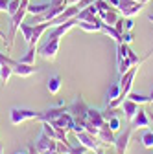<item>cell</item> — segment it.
<instances>
[{"instance_id":"1","label":"cell","mask_w":153,"mask_h":154,"mask_svg":"<svg viewBox=\"0 0 153 154\" xmlns=\"http://www.w3.org/2000/svg\"><path fill=\"white\" fill-rule=\"evenodd\" d=\"M39 118H41V112H35V110H30V108H11V112H9L11 125H21L24 121L39 119Z\"/></svg>"},{"instance_id":"2","label":"cell","mask_w":153,"mask_h":154,"mask_svg":"<svg viewBox=\"0 0 153 154\" xmlns=\"http://www.w3.org/2000/svg\"><path fill=\"white\" fill-rule=\"evenodd\" d=\"M68 108V112L74 116V119L76 121H85L87 119V112H89V105L83 101V97L81 95H76L74 97V101L67 106Z\"/></svg>"},{"instance_id":"3","label":"cell","mask_w":153,"mask_h":154,"mask_svg":"<svg viewBox=\"0 0 153 154\" xmlns=\"http://www.w3.org/2000/svg\"><path fill=\"white\" fill-rule=\"evenodd\" d=\"M138 64L137 66H131L124 75H120V95H122V97L124 99H127V95H129V92H131V88H133V79H135V75H137V72H138Z\"/></svg>"},{"instance_id":"4","label":"cell","mask_w":153,"mask_h":154,"mask_svg":"<svg viewBox=\"0 0 153 154\" xmlns=\"http://www.w3.org/2000/svg\"><path fill=\"white\" fill-rule=\"evenodd\" d=\"M133 130H135V127L129 123L124 128V132H120L116 136V140H114V149H116L118 154H125L127 152V147H129V141H131V136H133Z\"/></svg>"},{"instance_id":"5","label":"cell","mask_w":153,"mask_h":154,"mask_svg":"<svg viewBox=\"0 0 153 154\" xmlns=\"http://www.w3.org/2000/svg\"><path fill=\"white\" fill-rule=\"evenodd\" d=\"M57 51H59V38H46L43 46L39 48L41 57L46 61H54L57 57Z\"/></svg>"},{"instance_id":"6","label":"cell","mask_w":153,"mask_h":154,"mask_svg":"<svg viewBox=\"0 0 153 154\" xmlns=\"http://www.w3.org/2000/svg\"><path fill=\"white\" fill-rule=\"evenodd\" d=\"M144 8L142 2H138V0H120L118 4V11L124 15V17H135L137 13H140Z\"/></svg>"},{"instance_id":"7","label":"cell","mask_w":153,"mask_h":154,"mask_svg":"<svg viewBox=\"0 0 153 154\" xmlns=\"http://www.w3.org/2000/svg\"><path fill=\"white\" fill-rule=\"evenodd\" d=\"M76 138H78V141H80L81 145H85L89 150H98L100 147H103L102 141L94 136V134H90V132H87V130L78 132V134H76Z\"/></svg>"},{"instance_id":"8","label":"cell","mask_w":153,"mask_h":154,"mask_svg":"<svg viewBox=\"0 0 153 154\" xmlns=\"http://www.w3.org/2000/svg\"><path fill=\"white\" fill-rule=\"evenodd\" d=\"M55 145H57V141L50 140L44 132L39 136V140L35 141V149L39 154H55Z\"/></svg>"},{"instance_id":"9","label":"cell","mask_w":153,"mask_h":154,"mask_svg":"<svg viewBox=\"0 0 153 154\" xmlns=\"http://www.w3.org/2000/svg\"><path fill=\"white\" fill-rule=\"evenodd\" d=\"M67 110H68V108H67V106H63L61 103L57 105V106H50L48 110L41 112V118H39V121H46V123H50V121L57 119V118H59V116H63V114H65Z\"/></svg>"},{"instance_id":"10","label":"cell","mask_w":153,"mask_h":154,"mask_svg":"<svg viewBox=\"0 0 153 154\" xmlns=\"http://www.w3.org/2000/svg\"><path fill=\"white\" fill-rule=\"evenodd\" d=\"M98 140L102 141L103 147H114V140H116V136H114V132L109 128V123L105 121L103 127H100L98 130Z\"/></svg>"},{"instance_id":"11","label":"cell","mask_w":153,"mask_h":154,"mask_svg":"<svg viewBox=\"0 0 153 154\" xmlns=\"http://www.w3.org/2000/svg\"><path fill=\"white\" fill-rule=\"evenodd\" d=\"M37 73V68L35 64H26V63H21V61H17L15 66H13V75H18V77H30Z\"/></svg>"},{"instance_id":"12","label":"cell","mask_w":153,"mask_h":154,"mask_svg":"<svg viewBox=\"0 0 153 154\" xmlns=\"http://www.w3.org/2000/svg\"><path fill=\"white\" fill-rule=\"evenodd\" d=\"M122 110H124V116H125L127 123H131V121H133V118L137 116V112L140 110V106H138V103L131 101V99L127 97V99H124V103H122Z\"/></svg>"},{"instance_id":"13","label":"cell","mask_w":153,"mask_h":154,"mask_svg":"<svg viewBox=\"0 0 153 154\" xmlns=\"http://www.w3.org/2000/svg\"><path fill=\"white\" fill-rule=\"evenodd\" d=\"M131 125L135 127V128H149L151 127V121H149V114L146 112V110H138L137 112V116L133 118V121H131Z\"/></svg>"},{"instance_id":"14","label":"cell","mask_w":153,"mask_h":154,"mask_svg":"<svg viewBox=\"0 0 153 154\" xmlns=\"http://www.w3.org/2000/svg\"><path fill=\"white\" fill-rule=\"evenodd\" d=\"M87 121H90L94 127H103V123H105V119H103V114H102V110H96V108H90L89 106V112H87Z\"/></svg>"},{"instance_id":"15","label":"cell","mask_w":153,"mask_h":154,"mask_svg":"<svg viewBox=\"0 0 153 154\" xmlns=\"http://www.w3.org/2000/svg\"><path fill=\"white\" fill-rule=\"evenodd\" d=\"M80 29L83 31H89V33H96V31H102V26H103V20L100 18L98 22H78Z\"/></svg>"},{"instance_id":"16","label":"cell","mask_w":153,"mask_h":154,"mask_svg":"<svg viewBox=\"0 0 153 154\" xmlns=\"http://www.w3.org/2000/svg\"><path fill=\"white\" fill-rule=\"evenodd\" d=\"M76 18H78V22H98L100 20V17L90 13L89 9H81L78 15H76Z\"/></svg>"},{"instance_id":"17","label":"cell","mask_w":153,"mask_h":154,"mask_svg":"<svg viewBox=\"0 0 153 154\" xmlns=\"http://www.w3.org/2000/svg\"><path fill=\"white\" fill-rule=\"evenodd\" d=\"M61 77L59 75H54V77H50V79H48V83H46V88H48V92L50 94H57V92H59L61 90Z\"/></svg>"},{"instance_id":"18","label":"cell","mask_w":153,"mask_h":154,"mask_svg":"<svg viewBox=\"0 0 153 154\" xmlns=\"http://www.w3.org/2000/svg\"><path fill=\"white\" fill-rule=\"evenodd\" d=\"M118 18H120V15H118V9H116V8H111V9H109V11L103 15V18H102V20H103L105 24H109V26H114Z\"/></svg>"},{"instance_id":"19","label":"cell","mask_w":153,"mask_h":154,"mask_svg":"<svg viewBox=\"0 0 153 154\" xmlns=\"http://www.w3.org/2000/svg\"><path fill=\"white\" fill-rule=\"evenodd\" d=\"M50 9V2H44V4H30L28 6V13L30 15H43Z\"/></svg>"},{"instance_id":"20","label":"cell","mask_w":153,"mask_h":154,"mask_svg":"<svg viewBox=\"0 0 153 154\" xmlns=\"http://www.w3.org/2000/svg\"><path fill=\"white\" fill-rule=\"evenodd\" d=\"M102 31H103L105 35H109L111 38H114V41H116L118 44L122 42V33H118L114 26H109V24H105V22H103V26H102Z\"/></svg>"},{"instance_id":"21","label":"cell","mask_w":153,"mask_h":154,"mask_svg":"<svg viewBox=\"0 0 153 154\" xmlns=\"http://www.w3.org/2000/svg\"><path fill=\"white\" fill-rule=\"evenodd\" d=\"M127 97H129L131 101L138 103V105H148V103H153V99L149 97V95H142V94H137V92H129Z\"/></svg>"},{"instance_id":"22","label":"cell","mask_w":153,"mask_h":154,"mask_svg":"<svg viewBox=\"0 0 153 154\" xmlns=\"http://www.w3.org/2000/svg\"><path fill=\"white\" fill-rule=\"evenodd\" d=\"M18 29H21V33H22V37H24L26 44L30 46V42H31V35H33V24H26V22H22Z\"/></svg>"},{"instance_id":"23","label":"cell","mask_w":153,"mask_h":154,"mask_svg":"<svg viewBox=\"0 0 153 154\" xmlns=\"http://www.w3.org/2000/svg\"><path fill=\"white\" fill-rule=\"evenodd\" d=\"M11 75H13V66H9V64H0V79H2L4 85H8V81H9Z\"/></svg>"},{"instance_id":"24","label":"cell","mask_w":153,"mask_h":154,"mask_svg":"<svg viewBox=\"0 0 153 154\" xmlns=\"http://www.w3.org/2000/svg\"><path fill=\"white\" fill-rule=\"evenodd\" d=\"M43 132L46 134V136L50 138V140H59V134H57V128L55 127H52L50 123H46V121H43Z\"/></svg>"},{"instance_id":"25","label":"cell","mask_w":153,"mask_h":154,"mask_svg":"<svg viewBox=\"0 0 153 154\" xmlns=\"http://www.w3.org/2000/svg\"><path fill=\"white\" fill-rule=\"evenodd\" d=\"M94 6L98 8V17H100V18H103V15L112 8V6L107 2V0H96V2H94Z\"/></svg>"},{"instance_id":"26","label":"cell","mask_w":153,"mask_h":154,"mask_svg":"<svg viewBox=\"0 0 153 154\" xmlns=\"http://www.w3.org/2000/svg\"><path fill=\"white\" fill-rule=\"evenodd\" d=\"M35 57H37L35 46H30V50L26 51V55L21 59V63H26V64H35Z\"/></svg>"},{"instance_id":"27","label":"cell","mask_w":153,"mask_h":154,"mask_svg":"<svg viewBox=\"0 0 153 154\" xmlns=\"http://www.w3.org/2000/svg\"><path fill=\"white\" fill-rule=\"evenodd\" d=\"M140 141L146 149H153V130H146L140 136Z\"/></svg>"},{"instance_id":"28","label":"cell","mask_w":153,"mask_h":154,"mask_svg":"<svg viewBox=\"0 0 153 154\" xmlns=\"http://www.w3.org/2000/svg\"><path fill=\"white\" fill-rule=\"evenodd\" d=\"M120 83H112L111 85V88H109V94H107V103L109 101H112V99H116L118 95H120Z\"/></svg>"},{"instance_id":"29","label":"cell","mask_w":153,"mask_h":154,"mask_svg":"<svg viewBox=\"0 0 153 154\" xmlns=\"http://www.w3.org/2000/svg\"><path fill=\"white\" fill-rule=\"evenodd\" d=\"M107 123H109V128H111L112 132H118V130H120V127H122L118 116H112V118H109V119H107Z\"/></svg>"},{"instance_id":"30","label":"cell","mask_w":153,"mask_h":154,"mask_svg":"<svg viewBox=\"0 0 153 154\" xmlns=\"http://www.w3.org/2000/svg\"><path fill=\"white\" fill-rule=\"evenodd\" d=\"M21 4H22V0H9V6H8V15H9V17H13V15L18 11Z\"/></svg>"},{"instance_id":"31","label":"cell","mask_w":153,"mask_h":154,"mask_svg":"<svg viewBox=\"0 0 153 154\" xmlns=\"http://www.w3.org/2000/svg\"><path fill=\"white\" fill-rule=\"evenodd\" d=\"M87 152H89V149H87L85 145L78 143V145H72V147H70V152H68V154H87Z\"/></svg>"},{"instance_id":"32","label":"cell","mask_w":153,"mask_h":154,"mask_svg":"<svg viewBox=\"0 0 153 154\" xmlns=\"http://www.w3.org/2000/svg\"><path fill=\"white\" fill-rule=\"evenodd\" d=\"M94 2H96V0H80V2L78 4H76V6H78L80 9H87L90 4H94Z\"/></svg>"},{"instance_id":"33","label":"cell","mask_w":153,"mask_h":154,"mask_svg":"<svg viewBox=\"0 0 153 154\" xmlns=\"http://www.w3.org/2000/svg\"><path fill=\"white\" fill-rule=\"evenodd\" d=\"M114 28H116V31H118V33H124V31H125V26H124V17H120L118 20H116Z\"/></svg>"},{"instance_id":"34","label":"cell","mask_w":153,"mask_h":154,"mask_svg":"<svg viewBox=\"0 0 153 154\" xmlns=\"http://www.w3.org/2000/svg\"><path fill=\"white\" fill-rule=\"evenodd\" d=\"M131 41H133V35H131V31H124V33H122V42H125V44H131Z\"/></svg>"},{"instance_id":"35","label":"cell","mask_w":153,"mask_h":154,"mask_svg":"<svg viewBox=\"0 0 153 154\" xmlns=\"http://www.w3.org/2000/svg\"><path fill=\"white\" fill-rule=\"evenodd\" d=\"M9 6V0H0V11H8Z\"/></svg>"},{"instance_id":"36","label":"cell","mask_w":153,"mask_h":154,"mask_svg":"<svg viewBox=\"0 0 153 154\" xmlns=\"http://www.w3.org/2000/svg\"><path fill=\"white\" fill-rule=\"evenodd\" d=\"M107 2H109L112 8H116V9H118V4H120V0H107Z\"/></svg>"},{"instance_id":"37","label":"cell","mask_w":153,"mask_h":154,"mask_svg":"<svg viewBox=\"0 0 153 154\" xmlns=\"http://www.w3.org/2000/svg\"><path fill=\"white\" fill-rule=\"evenodd\" d=\"M0 38H2V41H4V42H8V35H6V33H4L2 29H0Z\"/></svg>"},{"instance_id":"38","label":"cell","mask_w":153,"mask_h":154,"mask_svg":"<svg viewBox=\"0 0 153 154\" xmlns=\"http://www.w3.org/2000/svg\"><path fill=\"white\" fill-rule=\"evenodd\" d=\"M80 0H67V6H74V4H78Z\"/></svg>"},{"instance_id":"39","label":"cell","mask_w":153,"mask_h":154,"mask_svg":"<svg viewBox=\"0 0 153 154\" xmlns=\"http://www.w3.org/2000/svg\"><path fill=\"white\" fill-rule=\"evenodd\" d=\"M15 154H28L26 150H18V152H15Z\"/></svg>"},{"instance_id":"40","label":"cell","mask_w":153,"mask_h":154,"mask_svg":"<svg viewBox=\"0 0 153 154\" xmlns=\"http://www.w3.org/2000/svg\"><path fill=\"white\" fill-rule=\"evenodd\" d=\"M2 152H4V145H2V143H0V154H2Z\"/></svg>"},{"instance_id":"41","label":"cell","mask_w":153,"mask_h":154,"mask_svg":"<svg viewBox=\"0 0 153 154\" xmlns=\"http://www.w3.org/2000/svg\"><path fill=\"white\" fill-rule=\"evenodd\" d=\"M96 154H103V150H102V147H100V149L96 150Z\"/></svg>"},{"instance_id":"42","label":"cell","mask_w":153,"mask_h":154,"mask_svg":"<svg viewBox=\"0 0 153 154\" xmlns=\"http://www.w3.org/2000/svg\"><path fill=\"white\" fill-rule=\"evenodd\" d=\"M149 121H151V125H153V114H149Z\"/></svg>"},{"instance_id":"43","label":"cell","mask_w":153,"mask_h":154,"mask_svg":"<svg viewBox=\"0 0 153 154\" xmlns=\"http://www.w3.org/2000/svg\"><path fill=\"white\" fill-rule=\"evenodd\" d=\"M140 2H142V4H144V6H146V4H148V2H149V0H140Z\"/></svg>"},{"instance_id":"44","label":"cell","mask_w":153,"mask_h":154,"mask_svg":"<svg viewBox=\"0 0 153 154\" xmlns=\"http://www.w3.org/2000/svg\"><path fill=\"white\" fill-rule=\"evenodd\" d=\"M148 18H149V20H151V22H153V13H151V15H149V17H148Z\"/></svg>"},{"instance_id":"45","label":"cell","mask_w":153,"mask_h":154,"mask_svg":"<svg viewBox=\"0 0 153 154\" xmlns=\"http://www.w3.org/2000/svg\"><path fill=\"white\" fill-rule=\"evenodd\" d=\"M138 2H140V0H138Z\"/></svg>"},{"instance_id":"46","label":"cell","mask_w":153,"mask_h":154,"mask_svg":"<svg viewBox=\"0 0 153 154\" xmlns=\"http://www.w3.org/2000/svg\"><path fill=\"white\" fill-rule=\"evenodd\" d=\"M55 154H57V152H55Z\"/></svg>"}]
</instances>
